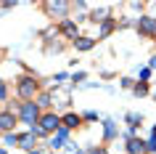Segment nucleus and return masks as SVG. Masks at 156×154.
<instances>
[{
	"label": "nucleus",
	"instance_id": "nucleus-15",
	"mask_svg": "<svg viewBox=\"0 0 156 154\" xmlns=\"http://www.w3.org/2000/svg\"><path fill=\"white\" fill-rule=\"evenodd\" d=\"M132 90H135V96H146L148 85H146V82H140V85H132Z\"/></svg>",
	"mask_w": 156,
	"mask_h": 154
},
{
	"label": "nucleus",
	"instance_id": "nucleus-20",
	"mask_svg": "<svg viewBox=\"0 0 156 154\" xmlns=\"http://www.w3.org/2000/svg\"><path fill=\"white\" fill-rule=\"evenodd\" d=\"M87 154H108V152H106V149H101V146H98V149H90V152H87Z\"/></svg>",
	"mask_w": 156,
	"mask_h": 154
},
{
	"label": "nucleus",
	"instance_id": "nucleus-24",
	"mask_svg": "<svg viewBox=\"0 0 156 154\" xmlns=\"http://www.w3.org/2000/svg\"><path fill=\"white\" fill-rule=\"evenodd\" d=\"M154 136H156V128H154Z\"/></svg>",
	"mask_w": 156,
	"mask_h": 154
},
{
	"label": "nucleus",
	"instance_id": "nucleus-11",
	"mask_svg": "<svg viewBox=\"0 0 156 154\" xmlns=\"http://www.w3.org/2000/svg\"><path fill=\"white\" fill-rule=\"evenodd\" d=\"M61 32H64V35H69L72 40H77V24H74V21H69V19H66L64 24H61Z\"/></svg>",
	"mask_w": 156,
	"mask_h": 154
},
{
	"label": "nucleus",
	"instance_id": "nucleus-13",
	"mask_svg": "<svg viewBox=\"0 0 156 154\" xmlns=\"http://www.w3.org/2000/svg\"><path fill=\"white\" fill-rule=\"evenodd\" d=\"M127 122H130V130H135L140 122H143V117H140V114H127Z\"/></svg>",
	"mask_w": 156,
	"mask_h": 154
},
{
	"label": "nucleus",
	"instance_id": "nucleus-23",
	"mask_svg": "<svg viewBox=\"0 0 156 154\" xmlns=\"http://www.w3.org/2000/svg\"><path fill=\"white\" fill-rule=\"evenodd\" d=\"M0 154H5V152H3V149H0Z\"/></svg>",
	"mask_w": 156,
	"mask_h": 154
},
{
	"label": "nucleus",
	"instance_id": "nucleus-2",
	"mask_svg": "<svg viewBox=\"0 0 156 154\" xmlns=\"http://www.w3.org/2000/svg\"><path fill=\"white\" fill-rule=\"evenodd\" d=\"M40 130H42V136L45 133H56V130H61V117H56L53 112H48V114H42L40 117Z\"/></svg>",
	"mask_w": 156,
	"mask_h": 154
},
{
	"label": "nucleus",
	"instance_id": "nucleus-7",
	"mask_svg": "<svg viewBox=\"0 0 156 154\" xmlns=\"http://www.w3.org/2000/svg\"><path fill=\"white\" fill-rule=\"evenodd\" d=\"M61 125H64V128H80V125H82V117H80V114H74V112H69V114H64V117H61Z\"/></svg>",
	"mask_w": 156,
	"mask_h": 154
},
{
	"label": "nucleus",
	"instance_id": "nucleus-6",
	"mask_svg": "<svg viewBox=\"0 0 156 154\" xmlns=\"http://www.w3.org/2000/svg\"><path fill=\"white\" fill-rule=\"evenodd\" d=\"M45 11L50 16H61L66 21V11H69V3H45Z\"/></svg>",
	"mask_w": 156,
	"mask_h": 154
},
{
	"label": "nucleus",
	"instance_id": "nucleus-16",
	"mask_svg": "<svg viewBox=\"0 0 156 154\" xmlns=\"http://www.w3.org/2000/svg\"><path fill=\"white\" fill-rule=\"evenodd\" d=\"M146 152H154V154H156V136H151V138H148V144H146Z\"/></svg>",
	"mask_w": 156,
	"mask_h": 154
},
{
	"label": "nucleus",
	"instance_id": "nucleus-9",
	"mask_svg": "<svg viewBox=\"0 0 156 154\" xmlns=\"http://www.w3.org/2000/svg\"><path fill=\"white\" fill-rule=\"evenodd\" d=\"M74 45H77V51H90V48H95V40L93 37H77Z\"/></svg>",
	"mask_w": 156,
	"mask_h": 154
},
{
	"label": "nucleus",
	"instance_id": "nucleus-14",
	"mask_svg": "<svg viewBox=\"0 0 156 154\" xmlns=\"http://www.w3.org/2000/svg\"><path fill=\"white\" fill-rule=\"evenodd\" d=\"M103 125H106V138H108V141H111V138L116 136V128H114V122H111V120H106V122H103Z\"/></svg>",
	"mask_w": 156,
	"mask_h": 154
},
{
	"label": "nucleus",
	"instance_id": "nucleus-4",
	"mask_svg": "<svg viewBox=\"0 0 156 154\" xmlns=\"http://www.w3.org/2000/svg\"><path fill=\"white\" fill-rule=\"evenodd\" d=\"M138 32L146 35V37H156V19H154V16H140Z\"/></svg>",
	"mask_w": 156,
	"mask_h": 154
},
{
	"label": "nucleus",
	"instance_id": "nucleus-17",
	"mask_svg": "<svg viewBox=\"0 0 156 154\" xmlns=\"http://www.w3.org/2000/svg\"><path fill=\"white\" fill-rule=\"evenodd\" d=\"M111 27H114V24H111L108 19H103V27H101V35H108V32H111Z\"/></svg>",
	"mask_w": 156,
	"mask_h": 154
},
{
	"label": "nucleus",
	"instance_id": "nucleus-18",
	"mask_svg": "<svg viewBox=\"0 0 156 154\" xmlns=\"http://www.w3.org/2000/svg\"><path fill=\"white\" fill-rule=\"evenodd\" d=\"M5 144H11V146L19 144V136H16V133H5Z\"/></svg>",
	"mask_w": 156,
	"mask_h": 154
},
{
	"label": "nucleus",
	"instance_id": "nucleus-21",
	"mask_svg": "<svg viewBox=\"0 0 156 154\" xmlns=\"http://www.w3.org/2000/svg\"><path fill=\"white\" fill-rule=\"evenodd\" d=\"M5 98V85H0V101Z\"/></svg>",
	"mask_w": 156,
	"mask_h": 154
},
{
	"label": "nucleus",
	"instance_id": "nucleus-1",
	"mask_svg": "<svg viewBox=\"0 0 156 154\" xmlns=\"http://www.w3.org/2000/svg\"><path fill=\"white\" fill-rule=\"evenodd\" d=\"M19 114H21V120H24L29 128H34V125L40 122V104H34V101H24L21 109H19Z\"/></svg>",
	"mask_w": 156,
	"mask_h": 154
},
{
	"label": "nucleus",
	"instance_id": "nucleus-3",
	"mask_svg": "<svg viewBox=\"0 0 156 154\" xmlns=\"http://www.w3.org/2000/svg\"><path fill=\"white\" fill-rule=\"evenodd\" d=\"M34 93H37V80L34 77H21L19 80V96L24 98V101H32Z\"/></svg>",
	"mask_w": 156,
	"mask_h": 154
},
{
	"label": "nucleus",
	"instance_id": "nucleus-12",
	"mask_svg": "<svg viewBox=\"0 0 156 154\" xmlns=\"http://www.w3.org/2000/svg\"><path fill=\"white\" fill-rule=\"evenodd\" d=\"M34 138H37V136H34L32 130H29V133H27V136H19V144L24 146V149H32V144H34Z\"/></svg>",
	"mask_w": 156,
	"mask_h": 154
},
{
	"label": "nucleus",
	"instance_id": "nucleus-5",
	"mask_svg": "<svg viewBox=\"0 0 156 154\" xmlns=\"http://www.w3.org/2000/svg\"><path fill=\"white\" fill-rule=\"evenodd\" d=\"M16 125V114L13 112H0V133H11Z\"/></svg>",
	"mask_w": 156,
	"mask_h": 154
},
{
	"label": "nucleus",
	"instance_id": "nucleus-8",
	"mask_svg": "<svg viewBox=\"0 0 156 154\" xmlns=\"http://www.w3.org/2000/svg\"><path fill=\"white\" fill-rule=\"evenodd\" d=\"M66 138H69V128H64V125H61V130H58L56 136H53L50 146H56V149H58V146H64V141H66Z\"/></svg>",
	"mask_w": 156,
	"mask_h": 154
},
{
	"label": "nucleus",
	"instance_id": "nucleus-19",
	"mask_svg": "<svg viewBox=\"0 0 156 154\" xmlns=\"http://www.w3.org/2000/svg\"><path fill=\"white\" fill-rule=\"evenodd\" d=\"M50 104V93H42L40 96V106H48Z\"/></svg>",
	"mask_w": 156,
	"mask_h": 154
},
{
	"label": "nucleus",
	"instance_id": "nucleus-22",
	"mask_svg": "<svg viewBox=\"0 0 156 154\" xmlns=\"http://www.w3.org/2000/svg\"><path fill=\"white\" fill-rule=\"evenodd\" d=\"M29 154H42V152H29Z\"/></svg>",
	"mask_w": 156,
	"mask_h": 154
},
{
	"label": "nucleus",
	"instance_id": "nucleus-10",
	"mask_svg": "<svg viewBox=\"0 0 156 154\" xmlns=\"http://www.w3.org/2000/svg\"><path fill=\"white\" fill-rule=\"evenodd\" d=\"M127 152H130V154H143V152H146V144H143V141H138V138H130Z\"/></svg>",
	"mask_w": 156,
	"mask_h": 154
}]
</instances>
